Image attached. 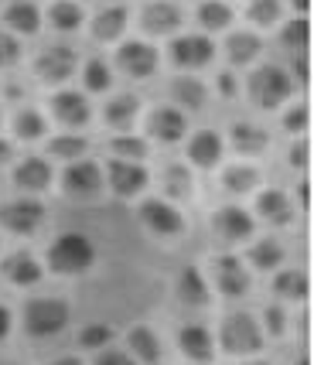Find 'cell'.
<instances>
[{
	"instance_id": "48",
	"label": "cell",
	"mask_w": 314,
	"mask_h": 365,
	"mask_svg": "<svg viewBox=\"0 0 314 365\" xmlns=\"http://www.w3.org/2000/svg\"><path fill=\"white\" fill-rule=\"evenodd\" d=\"M294 72H298V82H311V58H308V51H298L294 55Z\"/></svg>"
},
{
	"instance_id": "3",
	"label": "cell",
	"mask_w": 314,
	"mask_h": 365,
	"mask_svg": "<svg viewBox=\"0 0 314 365\" xmlns=\"http://www.w3.org/2000/svg\"><path fill=\"white\" fill-rule=\"evenodd\" d=\"M69 324V304L59 297H34L24 304V331L31 338H51Z\"/></svg>"
},
{
	"instance_id": "16",
	"label": "cell",
	"mask_w": 314,
	"mask_h": 365,
	"mask_svg": "<svg viewBox=\"0 0 314 365\" xmlns=\"http://www.w3.org/2000/svg\"><path fill=\"white\" fill-rule=\"evenodd\" d=\"M178 349L185 351V359H188L191 365H208L212 355H216V341H212L208 328L188 324V328H181V334H178Z\"/></svg>"
},
{
	"instance_id": "54",
	"label": "cell",
	"mask_w": 314,
	"mask_h": 365,
	"mask_svg": "<svg viewBox=\"0 0 314 365\" xmlns=\"http://www.w3.org/2000/svg\"><path fill=\"white\" fill-rule=\"evenodd\" d=\"M48 365H82L78 359H59V362H48Z\"/></svg>"
},
{
	"instance_id": "10",
	"label": "cell",
	"mask_w": 314,
	"mask_h": 365,
	"mask_svg": "<svg viewBox=\"0 0 314 365\" xmlns=\"http://www.w3.org/2000/svg\"><path fill=\"white\" fill-rule=\"evenodd\" d=\"M51 116L62 123V127H86L89 120H93V106H89V99L82 93H72V89H65V93H55L51 96Z\"/></svg>"
},
{
	"instance_id": "20",
	"label": "cell",
	"mask_w": 314,
	"mask_h": 365,
	"mask_svg": "<svg viewBox=\"0 0 314 365\" xmlns=\"http://www.w3.org/2000/svg\"><path fill=\"white\" fill-rule=\"evenodd\" d=\"M126 345H130V355L143 365H157L164 359V351H161V341H157V334L147 328V324H137L133 331L126 334Z\"/></svg>"
},
{
	"instance_id": "35",
	"label": "cell",
	"mask_w": 314,
	"mask_h": 365,
	"mask_svg": "<svg viewBox=\"0 0 314 365\" xmlns=\"http://www.w3.org/2000/svg\"><path fill=\"white\" fill-rule=\"evenodd\" d=\"M280 41H283V48H290L294 55H298V51H308V45H311V21H308V17L287 21L280 31Z\"/></svg>"
},
{
	"instance_id": "56",
	"label": "cell",
	"mask_w": 314,
	"mask_h": 365,
	"mask_svg": "<svg viewBox=\"0 0 314 365\" xmlns=\"http://www.w3.org/2000/svg\"><path fill=\"white\" fill-rule=\"evenodd\" d=\"M298 365H311V362H308V359H300V362Z\"/></svg>"
},
{
	"instance_id": "55",
	"label": "cell",
	"mask_w": 314,
	"mask_h": 365,
	"mask_svg": "<svg viewBox=\"0 0 314 365\" xmlns=\"http://www.w3.org/2000/svg\"><path fill=\"white\" fill-rule=\"evenodd\" d=\"M243 365H267V362H243Z\"/></svg>"
},
{
	"instance_id": "42",
	"label": "cell",
	"mask_w": 314,
	"mask_h": 365,
	"mask_svg": "<svg viewBox=\"0 0 314 365\" xmlns=\"http://www.w3.org/2000/svg\"><path fill=\"white\" fill-rule=\"evenodd\" d=\"M113 341V328L110 324H86L78 331V345L82 349H106Z\"/></svg>"
},
{
	"instance_id": "15",
	"label": "cell",
	"mask_w": 314,
	"mask_h": 365,
	"mask_svg": "<svg viewBox=\"0 0 314 365\" xmlns=\"http://www.w3.org/2000/svg\"><path fill=\"white\" fill-rule=\"evenodd\" d=\"M212 267H216V287L226 297H243L250 290V270L243 267L239 256H219Z\"/></svg>"
},
{
	"instance_id": "24",
	"label": "cell",
	"mask_w": 314,
	"mask_h": 365,
	"mask_svg": "<svg viewBox=\"0 0 314 365\" xmlns=\"http://www.w3.org/2000/svg\"><path fill=\"white\" fill-rule=\"evenodd\" d=\"M137 110H141L137 96L120 93V96H113L110 103H106V110H103V120H106L113 130H130V127H133V120H137Z\"/></svg>"
},
{
	"instance_id": "57",
	"label": "cell",
	"mask_w": 314,
	"mask_h": 365,
	"mask_svg": "<svg viewBox=\"0 0 314 365\" xmlns=\"http://www.w3.org/2000/svg\"><path fill=\"white\" fill-rule=\"evenodd\" d=\"M188 365H191V362H188Z\"/></svg>"
},
{
	"instance_id": "9",
	"label": "cell",
	"mask_w": 314,
	"mask_h": 365,
	"mask_svg": "<svg viewBox=\"0 0 314 365\" xmlns=\"http://www.w3.org/2000/svg\"><path fill=\"white\" fill-rule=\"evenodd\" d=\"M106 181H110V188L120 195V198H133V195H141L147 188V168L137 164V160H110V168H106Z\"/></svg>"
},
{
	"instance_id": "13",
	"label": "cell",
	"mask_w": 314,
	"mask_h": 365,
	"mask_svg": "<svg viewBox=\"0 0 314 365\" xmlns=\"http://www.w3.org/2000/svg\"><path fill=\"white\" fill-rule=\"evenodd\" d=\"M212 229L219 232L222 242H246L253 236V219L246 208L239 205H226L216 212V219H212Z\"/></svg>"
},
{
	"instance_id": "2",
	"label": "cell",
	"mask_w": 314,
	"mask_h": 365,
	"mask_svg": "<svg viewBox=\"0 0 314 365\" xmlns=\"http://www.w3.org/2000/svg\"><path fill=\"white\" fill-rule=\"evenodd\" d=\"M246 93L260 110H277L287 96L294 93V82L283 72L280 65H260L246 82Z\"/></svg>"
},
{
	"instance_id": "38",
	"label": "cell",
	"mask_w": 314,
	"mask_h": 365,
	"mask_svg": "<svg viewBox=\"0 0 314 365\" xmlns=\"http://www.w3.org/2000/svg\"><path fill=\"white\" fill-rule=\"evenodd\" d=\"M14 130H17V137L21 140H41L45 137V130H48V123H45V116L38 110H21L17 113V120H14Z\"/></svg>"
},
{
	"instance_id": "32",
	"label": "cell",
	"mask_w": 314,
	"mask_h": 365,
	"mask_svg": "<svg viewBox=\"0 0 314 365\" xmlns=\"http://www.w3.org/2000/svg\"><path fill=\"white\" fill-rule=\"evenodd\" d=\"M250 263L256 267V270H277L283 263V246L277 242V239H260V242H253L250 246Z\"/></svg>"
},
{
	"instance_id": "5",
	"label": "cell",
	"mask_w": 314,
	"mask_h": 365,
	"mask_svg": "<svg viewBox=\"0 0 314 365\" xmlns=\"http://www.w3.org/2000/svg\"><path fill=\"white\" fill-rule=\"evenodd\" d=\"M41 222H45V205L34 198H14L0 205V225L14 236H31Z\"/></svg>"
},
{
	"instance_id": "43",
	"label": "cell",
	"mask_w": 314,
	"mask_h": 365,
	"mask_svg": "<svg viewBox=\"0 0 314 365\" xmlns=\"http://www.w3.org/2000/svg\"><path fill=\"white\" fill-rule=\"evenodd\" d=\"M21 58V45H17L14 34L0 31V68H7V65H14Z\"/></svg>"
},
{
	"instance_id": "18",
	"label": "cell",
	"mask_w": 314,
	"mask_h": 365,
	"mask_svg": "<svg viewBox=\"0 0 314 365\" xmlns=\"http://www.w3.org/2000/svg\"><path fill=\"white\" fill-rule=\"evenodd\" d=\"M0 273H4L14 287H34L38 280H41V267H38V259H34L28 250H17V253L4 256Z\"/></svg>"
},
{
	"instance_id": "22",
	"label": "cell",
	"mask_w": 314,
	"mask_h": 365,
	"mask_svg": "<svg viewBox=\"0 0 314 365\" xmlns=\"http://www.w3.org/2000/svg\"><path fill=\"white\" fill-rule=\"evenodd\" d=\"M14 185L21 191H45L51 185V164L41 158H28L24 164H17Z\"/></svg>"
},
{
	"instance_id": "14",
	"label": "cell",
	"mask_w": 314,
	"mask_h": 365,
	"mask_svg": "<svg viewBox=\"0 0 314 365\" xmlns=\"http://www.w3.org/2000/svg\"><path fill=\"white\" fill-rule=\"evenodd\" d=\"M185 130H188V120L178 106H161L147 116V133L161 143H178L185 137Z\"/></svg>"
},
{
	"instance_id": "46",
	"label": "cell",
	"mask_w": 314,
	"mask_h": 365,
	"mask_svg": "<svg viewBox=\"0 0 314 365\" xmlns=\"http://www.w3.org/2000/svg\"><path fill=\"white\" fill-rule=\"evenodd\" d=\"M283 328H287V314H283L277 304H273V307H267V331L270 334H283Z\"/></svg>"
},
{
	"instance_id": "47",
	"label": "cell",
	"mask_w": 314,
	"mask_h": 365,
	"mask_svg": "<svg viewBox=\"0 0 314 365\" xmlns=\"http://www.w3.org/2000/svg\"><path fill=\"white\" fill-rule=\"evenodd\" d=\"M308 160H311V143L298 140L290 147V164H294V168H308Z\"/></svg>"
},
{
	"instance_id": "29",
	"label": "cell",
	"mask_w": 314,
	"mask_h": 365,
	"mask_svg": "<svg viewBox=\"0 0 314 365\" xmlns=\"http://www.w3.org/2000/svg\"><path fill=\"white\" fill-rule=\"evenodd\" d=\"M126 31V7H106L93 21V34L99 41H116Z\"/></svg>"
},
{
	"instance_id": "21",
	"label": "cell",
	"mask_w": 314,
	"mask_h": 365,
	"mask_svg": "<svg viewBox=\"0 0 314 365\" xmlns=\"http://www.w3.org/2000/svg\"><path fill=\"white\" fill-rule=\"evenodd\" d=\"M171 99L185 110H205L208 89L202 86L198 76H178V79H171Z\"/></svg>"
},
{
	"instance_id": "41",
	"label": "cell",
	"mask_w": 314,
	"mask_h": 365,
	"mask_svg": "<svg viewBox=\"0 0 314 365\" xmlns=\"http://www.w3.org/2000/svg\"><path fill=\"white\" fill-rule=\"evenodd\" d=\"M250 21L260 24V28H273L280 21V0H253L250 4Z\"/></svg>"
},
{
	"instance_id": "44",
	"label": "cell",
	"mask_w": 314,
	"mask_h": 365,
	"mask_svg": "<svg viewBox=\"0 0 314 365\" xmlns=\"http://www.w3.org/2000/svg\"><path fill=\"white\" fill-rule=\"evenodd\" d=\"M308 123H311V113H308V106H294V110L287 113V120H283V127L290 130V133H304V130H308Z\"/></svg>"
},
{
	"instance_id": "33",
	"label": "cell",
	"mask_w": 314,
	"mask_h": 365,
	"mask_svg": "<svg viewBox=\"0 0 314 365\" xmlns=\"http://www.w3.org/2000/svg\"><path fill=\"white\" fill-rule=\"evenodd\" d=\"M48 21H51L55 31H76L78 24H82V7L72 4V0H55L48 7Z\"/></svg>"
},
{
	"instance_id": "37",
	"label": "cell",
	"mask_w": 314,
	"mask_h": 365,
	"mask_svg": "<svg viewBox=\"0 0 314 365\" xmlns=\"http://www.w3.org/2000/svg\"><path fill=\"white\" fill-rule=\"evenodd\" d=\"M82 82H86V89H89V93H106V89H110V82H113L110 65L103 62V58H89L86 68H82Z\"/></svg>"
},
{
	"instance_id": "25",
	"label": "cell",
	"mask_w": 314,
	"mask_h": 365,
	"mask_svg": "<svg viewBox=\"0 0 314 365\" xmlns=\"http://www.w3.org/2000/svg\"><path fill=\"white\" fill-rule=\"evenodd\" d=\"M229 143H233V150H239V154L256 158V154L267 150V130L253 127V123H233L229 127Z\"/></svg>"
},
{
	"instance_id": "8",
	"label": "cell",
	"mask_w": 314,
	"mask_h": 365,
	"mask_svg": "<svg viewBox=\"0 0 314 365\" xmlns=\"http://www.w3.org/2000/svg\"><path fill=\"white\" fill-rule=\"evenodd\" d=\"M116 65L133 79H151L157 72V48L147 41H123L116 48Z\"/></svg>"
},
{
	"instance_id": "40",
	"label": "cell",
	"mask_w": 314,
	"mask_h": 365,
	"mask_svg": "<svg viewBox=\"0 0 314 365\" xmlns=\"http://www.w3.org/2000/svg\"><path fill=\"white\" fill-rule=\"evenodd\" d=\"M164 195H168V198H188V195H191V175H188V168L171 164V168L164 171Z\"/></svg>"
},
{
	"instance_id": "28",
	"label": "cell",
	"mask_w": 314,
	"mask_h": 365,
	"mask_svg": "<svg viewBox=\"0 0 314 365\" xmlns=\"http://www.w3.org/2000/svg\"><path fill=\"white\" fill-rule=\"evenodd\" d=\"M260 34H250V31H236L226 38V55H229V62L233 65H250L256 55H260Z\"/></svg>"
},
{
	"instance_id": "12",
	"label": "cell",
	"mask_w": 314,
	"mask_h": 365,
	"mask_svg": "<svg viewBox=\"0 0 314 365\" xmlns=\"http://www.w3.org/2000/svg\"><path fill=\"white\" fill-rule=\"evenodd\" d=\"M38 79L41 82H65L76 76V51L69 45H51L48 51H41L38 58Z\"/></svg>"
},
{
	"instance_id": "30",
	"label": "cell",
	"mask_w": 314,
	"mask_h": 365,
	"mask_svg": "<svg viewBox=\"0 0 314 365\" xmlns=\"http://www.w3.org/2000/svg\"><path fill=\"white\" fill-rule=\"evenodd\" d=\"M89 154V140L78 137V133H59L55 140H48V158H59V160H82Z\"/></svg>"
},
{
	"instance_id": "26",
	"label": "cell",
	"mask_w": 314,
	"mask_h": 365,
	"mask_svg": "<svg viewBox=\"0 0 314 365\" xmlns=\"http://www.w3.org/2000/svg\"><path fill=\"white\" fill-rule=\"evenodd\" d=\"M174 290H178V301L188 304V307H205V304H208V284H205V277L195 270V267L181 270Z\"/></svg>"
},
{
	"instance_id": "36",
	"label": "cell",
	"mask_w": 314,
	"mask_h": 365,
	"mask_svg": "<svg viewBox=\"0 0 314 365\" xmlns=\"http://www.w3.org/2000/svg\"><path fill=\"white\" fill-rule=\"evenodd\" d=\"M222 185H226V191H233V195H246V191H253L256 185H260V171L256 168H226L222 171Z\"/></svg>"
},
{
	"instance_id": "7",
	"label": "cell",
	"mask_w": 314,
	"mask_h": 365,
	"mask_svg": "<svg viewBox=\"0 0 314 365\" xmlns=\"http://www.w3.org/2000/svg\"><path fill=\"white\" fill-rule=\"evenodd\" d=\"M137 215H141V222L157 232V236H178L185 222H181V212L171 205V202H164V198H143L141 208H137Z\"/></svg>"
},
{
	"instance_id": "23",
	"label": "cell",
	"mask_w": 314,
	"mask_h": 365,
	"mask_svg": "<svg viewBox=\"0 0 314 365\" xmlns=\"http://www.w3.org/2000/svg\"><path fill=\"white\" fill-rule=\"evenodd\" d=\"M256 212H260V219L270 225H287L294 219V205H290V198H287L283 191H263V195L256 198Z\"/></svg>"
},
{
	"instance_id": "39",
	"label": "cell",
	"mask_w": 314,
	"mask_h": 365,
	"mask_svg": "<svg viewBox=\"0 0 314 365\" xmlns=\"http://www.w3.org/2000/svg\"><path fill=\"white\" fill-rule=\"evenodd\" d=\"M110 150L116 154L120 160H137L141 164L143 158H147V140H141V137H130V133H120V137H113L110 140Z\"/></svg>"
},
{
	"instance_id": "11",
	"label": "cell",
	"mask_w": 314,
	"mask_h": 365,
	"mask_svg": "<svg viewBox=\"0 0 314 365\" xmlns=\"http://www.w3.org/2000/svg\"><path fill=\"white\" fill-rule=\"evenodd\" d=\"M212 55H216V45L205 34H181L171 41V58L181 68H202L212 62Z\"/></svg>"
},
{
	"instance_id": "51",
	"label": "cell",
	"mask_w": 314,
	"mask_h": 365,
	"mask_svg": "<svg viewBox=\"0 0 314 365\" xmlns=\"http://www.w3.org/2000/svg\"><path fill=\"white\" fill-rule=\"evenodd\" d=\"M298 198H300V205H304V208L311 205V181H308V178L298 185Z\"/></svg>"
},
{
	"instance_id": "49",
	"label": "cell",
	"mask_w": 314,
	"mask_h": 365,
	"mask_svg": "<svg viewBox=\"0 0 314 365\" xmlns=\"http://www.w3.org/2000/svg\"><path fill=\"white\" fill-rule=\"evenodd\" d=\"M216 86H219V93H222V96H236V79H233V72H222Z\"/></svg>"
},
{
	"instance_id": "34",
	"label": "cell",
	"mask_w": 314,
	"mask_h": 365,
	"mask_svg": "<svg viewBox=\"0 0 314 365\" xmlns=\"http://www.w3.org/2000/svg\"><path fill=\"white\" fill-rule=\"evenodd\" d=\"M229 21H233V7L222 0H205L198 7V24L205 31H222V28H229Z\"/></svg>"
},
{
	"instance_id": "19",
	"label": "cell",
	"mask_w": 314,
	"mask_h": 365,
	"mask_svg": "<svg viewBox=\"0 0 314 365\" xmlns=\"http://www.w3.org/2000/svg\"><path fill=\"white\" fill-rule=\"evenodd\" d=\"M188 160L195 168H216L222 160V140L219 133H212V130H202V133H195L188 140Z\"/></svg>"
},
{
	"instance_id": "27",
	"label": "cell",
	"mask_w": 314,
	"mask_h": 365,
	"mask_svg": "<svg viewBox=\"0 0 314 365\" xmlns=\"http://www.w3.org/2000/svg\"><path fill=\"white\" fill-rule=\"evenodd\" d=\"M4 21H7L11 31L34 34L41 28V11H38L34 4H28V0H17V4H11V7L4 11Z\"/></svg>"
},
{
	"instance_id": "4",
	"label": "cell",
	"mask_w": 314,
	"mask_h": 365,
	"mask_svg": "<svg viewBox=\"0 0 314 365\" xmlns=\"http://www.w3.org/2000/svg\"><path fill=\"white\" fill-rule=\"evenodd\" d=\"M219 341H222V351L226 355H256L263 349V328L256 324L253 314H229L226 324L219 331Z\"/></svg>"
},
{
	"instance_id": "17",
	"label": "cell",
	"mask_w": 314,
	"mask_h": 365,
	"mask_svg": "<svg viewBox=\"0 0 314 365\" xmlns=\"http://www.w3.org/2000/svg\"><path fill=\"white\" fill-rule=\"evenodd\" d=\"M141 28L147 34H171L181 28V11L174 4H168V0L147 4L141 11Z\"/></svg>"
},
{
	"instance_id": "50",
	"label": "cell",
	"mask_w": 314,
	"mask_h": 365,
	"mask_svg": "<svg viewBox=\"0 0 314 365\" xmlns=\"http://www.w3.org/2000/svg\"><path fill=\"white\" fill-rule=\"evenodd\" d=\"M11 328H14V318H11V311L0 304V338H7V334H11Z\"/></svg>"
},
{
	"instance_id": "31",
	"label": "cell",
	"mask_w": 314,
	"mask_h": 365,
	"mask_svg": "<svg viewBox=\"0 0 314 365\" xmlns=\"http://www.w3.org/2000/svg\"><path fill=\"white\" fill-rule=\"evenodd\" d=\"M273 294H280L287 301H304L311 294V280L300 270H280L273 277Z\"/></svg>"
},
{
	"instance_id": "1",
	"label": "cell",
	"mask_w": 314,
	"mask_h": 365,
	"mask_svg": "<svg viewBox=\"0 0 314 365\" xmlns=\"http://www.w3.org/2000/svg\"><path fill=\"white\" fill-rule=\"evenodd\" d=\"M96 263V246L89 236L82 232H65L48 246V267L51 273H62V277H78V273L93 270Z\"/></svg>"
},
{
	"instance_id": "6",
	"label": "cell",
	"mask_w": 314,
	"mask_h": 365,
	"mask_svg": "<svg viewBox=\"0 0 314 365\" xmlns=\"http://www.w3.org/2000/svg\"><path fill=\"white\" fill-rule=\"evenodd\" d=\"M62 188L72 198H96L103 191V171L96 160H72L62 175Z\"/></svg>"
},
{
	"instance_id": "53",
	"label": "cell",
	"mask_w": 314,
	"mask_h": 365,
	"mask_svg": "<svg viewBox=\"0 0 314 365\" xmlns=\"http://www.w3.org/2000/svg\"><path fill=\"white\" fill-rule=\"evenodd\" d=\"M290 4H294L298 17H308V11H311V0H290Z\"/></svg>"
},
{
	"instance_id": "52",
	"label": "cell",
	"mask_w": 314,
	"mask_h": 365,
	"mask_svg": "<svg viewBox=\"0 0 314 365\" xmlns=\"http://www.w3.org/2000/svg\"><path fill=\"white\" fill-rule=\"evenodd\" d=\"M11 158H14V143H11V140H0V164H7Z\"/></svg>"
},
{
	"instance_id": "45",
	"label": "cell",
	"mask_w": 314,
	"mask_h": 365,
	"mask_svg": "<svg viewBox=\"0 0 314 365\" xmlns=\"http://www.w3.org/2000/svg\"><path fill=\"white\" fill-rule=\"evenodd\" d=\"M96 365H137V359L126 355V351H120V349H106V351H99Z\"/></svg>"
}]
</instances>
